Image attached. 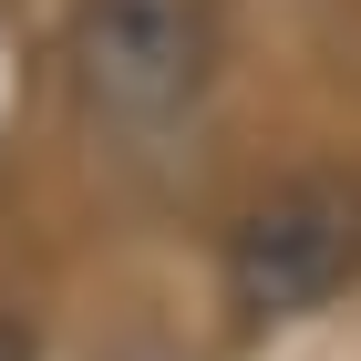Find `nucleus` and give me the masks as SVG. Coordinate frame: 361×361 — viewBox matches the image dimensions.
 <instances>
[{"instance_id":"1","label":"nucleus","mask_w":361,"mask_h":361,"mask_svg":"<svg viewBox=\"0 0 361 361\" xmlns=\"http://www.w3.org/2000/svg\"><path fill=\"white\" fill-rule=\"evenodd\" d=\"M217 83V0H73V93L114 145H176Z\"/></svg>"},{"instance_id":"3","label":"nucleus","mask_w":361,"mask_h":361,"mask_svg":"<svg viewBox=\"0 0 361 361\" xmlns=\"http://www.w3.org/2000/svg\"><path fill=\"white\" fill-rule=\"evenodd\" d=\"M0 361H11V341H0Z\"/></svg>"},{"instance_id":"2","label":"nucleus","mask_w":361,"mask_h":361,"mask_svg":"<svg viewBox=\"0 0 361 361\" xmlns=\"http://www.w3.org/2000/svg\"><path fill=\"white\" fill-rule=\"evenodd\" d=\"M351 279H361V186H341V176H279L217 238V289L248 331L331 310Z\"/></svg>"}]
</instances>
